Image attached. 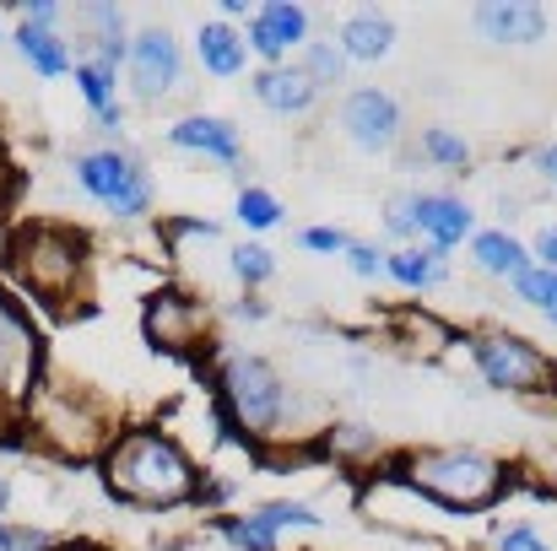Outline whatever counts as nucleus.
<instances>
[{"instance_id": "16", "label": "nucleus", "mask_w": 557, "mask_h": 551, "mask_svg": "<svg viewBox=\"0 0 557 551\" xmlns=\"http://www.w3.org/2000/svg\"><path fill=\"white\" fill-rule=\"evenodd\" d=\"M200 325H206V314L189 309L185 298H158V303H152V320H147V330H152L163 347H174V352H185Z\"/></svg>"}, {"instance_id": "11", "label": "nucleus", "mask_w": 557, "mask_h": 551, "mask_svg": "<svg viewBox=\"0 0 557 551\" xmlns=\"http://www.w3.org/2000/svg\"><path fill=\"white\" fill-rule=\"evenodd\" d=\"M476 33L487 43H536L547 33V11L531 0H482L476 5Z\"/></svg>"}, {"instance_id": "18", "label": "nucleus", "mask_w": 557, "mask_h": 551, "mask_svg": "<svg viewBox=\"0 0 557 551\" xmlns=\"http://www.w3.org/2000/svg\"><path fill=\"white\" fill-rule=\"evenodd\" d=\"M200 65H206L211 76H238V71H244V43H238V33L222 27V22H206V27H200Z\"/></svg>"}, {"instance_id": "1", "label": "nucleus", "mask_w": 557, "mask_h": 551, "mask_svg": "<svg viewBox=\"0 0 557 551\" xmlns=\"http://www.w3.org/2000/svg\"><path fill=\"white\" fill-rule=\"evenodd\" d=\"M109 487L131 503H185L195 492V471L174 438L136 433L109 454Z\"/></svg>"}, {"instance_id": "19", "label": "nucleus", "mask_w": 557, "mask_h": 551, "mask_svg": "<svg viewBox=\"0 0 557 551\" xmlns=\"http://www.w3.org/2000/svg\"><path fill=\"white\" fill-rule=\"evenodd\" d=\"M471 254H476V265H482L487 276H520V271H525V249H520L509 233H476Z\"/></svg>"}, {"instance_id": "6", "label": "nucleus", "mask_w": 557, "mask_h": 551, "mask_svg": "<svg viewBox=\"0 0 557 551\" xmlns=\"http://www.w3.org/2000/svg\"><path fill=\"white\" fill-rule=\"evenodd\" d=\"M476 367L487 373L493 389H547L557 373L553 363L531 347V341H515V336H482L476 341Z\"/></svg>"}, {"instance_id": "17", "label": "nucleus", "mask_w": 557, "mask_h": 551, "mask_svg": "<svg viewBox=\"0 0 557 551\" xmlns=\"http://www.w3.org/2000/svg\"><path fill=\"white\" fill-rule=\"evenodd\" d=\"M389 43H395V27H389L384 16L363 11V16H352V22L342 27V43H336V49H342L347 60H384Z\"/></svg>"}, {"instance_id": "23", "label": "nucleus", "mask_w": 557, "mask_h": 551, "mask_svg": "<svg viewBox=\"0 0 557 551\" xmlns=\"http://www.w3.org/2000/svg\"><path fill=\"white\" fill-rule=\"evenodd\" d=\"M515 287H520V298H525V303H536V309H542V314L557 325V271L525 265V271L515 276Z\"/></svg>"}, {"instance_id": "21", "label": "nucleus", "mask_w": 557, "mask_h": 551, "mask_svg": "<svg viewBox=\"0 0 557 551\" xmlns=\"http://www.w3.org/2000/svg\"><path fill=\"white\" fill-rule=\"evenodd\" d=\"M16 43H22V54H27V65H33L38 76H60V71L71 65V60H65V49H60V38H54V33H44V27H27V22H22Z\"/></svg>"}, {"instance_id": "27", "label": "nucleus", "mask_w": 557, "mask_h": 551, "mask_svg": "<svg viewBox=\"0 0 557 551\" xmlns=\"http://www.w3.org/2000/svg\"><path fill=\"white\" fill-rule=\"evenodd\" d=\"M428 158H438V163L460 168V163L471 158V147H466L460 136H449V130H428Z\"/></svg>"}, {"instance_id": "15", "label": "nucleus", "mask_w": 557, "mask_h": 551, "mask_svg": "<svg viewBox=\"0 0 557 551\" xmlns=\"http://www.w3.org/2000/svg\"><path fill=\"white\" fill-rule=\"evenodd\" d=\"M174 147H189V152H211L216 163H238V130L227 120H185L169 130Z\"/></svg>"}, {"instance_id": "5", "label": "nucleus", "mask_w": 557, "mask_h": 551, "mask_svg": "<svg viewBox=\"0 0 557 551\" xmlns=\"http://www.w3.org/2000/svg\"><path fill=\"white\" fill-rule=\"evenodd\" d=\"M76 179L87 195H98L114 216H141L152 205V184L141 174V163L120 158V152H87L76 163Z\"/></svg>"}, {"instance_id": "35", "label": "nucleus", "mask_w": 557, "mask_h": 551, "mask_svg": "<svg viewBox=\"0 0 557 551\" xmlns=\"http://www.w3.org/2000/svg\"><path fill=\"white\" fill-rule=\"evenodd\" d=\"M0 514H5V481H0Z\"/></svg>"}, {"instance_id": "30", "label": "nucleus", "mask_w": 557, "mask_h": 551, "mask_svg": "<svg viewBox=\"0 0 557 551\" xmlns=\"http://www.w3.org/2000/svg\"><path fill=\"white\" fill-rule=\"evenodd\" d=\"M384 227H389L395 238H406V233L417 227V222H411V195H400V200L389 205V222H384Z\"/></svg>"}, {"instance_id": "24", "label": "nucleus", "mask_w": 557, "mask_h": 551, "mask_svg": "<svg viewBox=\"0 0 557 551\" xmlns=\"http://www.w3.org/2000/svg\"><path fill=\"white\" fill-rule=\"evenodd\" d=\"M342 71H347V54H342L336 43H309L304 76L314 82V92H320V87H336V82H342Z\"/></svg>"}, {"instance_id": "4", "label": "nucleus", "mask_w": 557, "mask_h": 551, "mask_svg": "<svg viewBox=\"0 0 557 551\" xmlns=\"http://www.w3.org/2000/svg\"><path fill=\"white\" fill-rule=\"evenodd\" d=\"M11 265H16V276H22L33 292L65 298V292L76 287V271H82V243L65 238V233H27V238H16Z\"/></svg>"}, {"instance_id": "29", "label": "nucleus", "mask_w": 557, "mask_h": 551, "mask_svg": "<svg viewBox=\"0 0 557 551\" xmlns=\"http://www.w3.org/2000/svg\"><path fill=\"white\" fill-rule=\"evenodd\" d=\"M504 551H553L531 525H515V530H504V541H498Z\"/></svg>"}, {"instance_id": "10", "label": "nucleus", "mask_w": 557, "mask_h": 551, "mask_svg": "<svg viewBox=\"0 0 557 551\" xmlns=\"http://www.w3.org/2000/svg\"><path fill=\"white\" fill-rule=\"evenodd\" d=\"M33 367H38V341L27 320L0 298V400H16L33 384Z\"/></svg>"}, {"instance_id": "9", "label": "nucleus", "mask_w": 557, "mask_h": 551, "mask_svg": "<svg viewBox=\"0 0 557 551\" xmlns=\"http://www.w3.org/2000/svg\"><path fill=\"white\" fill-rule=\"evenodd\" d=\"M131 71H136V92L141 98H163L180 82V43L169 27H147L131 43Z\"/></svg>"}, {"instance_id": "26", "label": "nucleus", "mask_w": 557, "mask_h": 551, "mask_svg": "<svg viewBox=\"0 0 557 551\" xmlns=\"http://www.w3.org/2000/svg\"><path fill=\"white\" fill-rule=\"evenodd\" d=\"M233 271H238L244 281H265L276 265H271V254H265L260 243H244V249H233Z\"/></svg>"}, {"instance_id": "34", "label": "nucleus", "mask_w": 557, "mask_h": 551, "mask_svg": "<svg viewBox=\"0 0 557 551\" xmlns=\"http://www.w3.org/2000/svg\"><path fill=\"white\" fill-rule=\"evenodd\" d=\"M5 189H11V174H5V158H0V205H5Z\"/></svg>"}, {"instance_id": "25", "label": "nucleus", "mask_w": 557, "mask_h": 551, "mask_svg": "<svg viewBox=\"0 0 557 551\" xmlns=\"http://www.w3.org/2000/svg\"><path fill=\"white\" fill-rule=\"evenodd\" d=\"M238 222L255 227V233H265V227L282 222V205H276L265 189H244V195H238Z\"/></svg>"}, {"instance_id": "14", "label": "nucleus", "mask_w": 557, "mask_h": 551, "mask_svg": "<svg viewBox=\"0 0 557 551\" xmlns=\"http://www.w3.org/2000/svg\"><path fill=\"white\" fill-rule=\"evenodd\" d=\"M255 98H260L265 109H276V114H304V109L314 103V82H309L304 71H293V65H271V71L255 82Z\"/></svg>"}, {"instance_id": "31", "label": "nucleus", "mask_w": 557, "mask_h": 551, "mask_svg": "<svg viewBox=\"0 0 557 551\" xmlns=\"http://www.w3.org/2000/svg\"><path fill=\"white\" fill-rule=\"evenodd\" d=\"M347 265H352L358 276H379V254H373L369 243H347Z\"/></svg>"}, {"instance_id": "3", "label": "nucleus", "mask_w": 557, "mask_h": 551, "mask_svg": "<svg viewBox=\"0 0 557 551\" xmlns=\"http://www.w3.org/2000/svg\"><path fill=\"white\" fill-rule=\"evenodd\" d=\"M222 395H227V405H233L244 433L276 438V427L287 416V389H282L276 367L260 363V358H227L222 363Z\"/></svg>"}, {"instance_id": "12", "label": "nucleus", "mask_w": 557, "mask_h": 551, "mask_svg": "<svg viewBox=\"0 0 557 551\" xmlns=\"http://www.w3.org/2000/svg\"><path fill=\"white\" fill-rule=\"evenodd\" d=\"M304 33H309V11L293 5V0H271V5H260L255 22H249V43H255L265 60H282L293 43H304Z\"/></svg>"}, {"instance_id": "20", "label": "nucleus", "mask_w": 557, "mask_h": 551, "mask_svg": "<svg viewBox=\"0 0 557 551\" xmlns=\"http://www.w3.org/2000/svg\"><path fill=\"white\" fill-rule=\"evenodd\" d=\"M384 265H389V276L406 281V287H433V281H444V254H438V249H395Z\"/></svg>"}, {"instance_id": "2", "label": "nucleus", "mask_w": 557, "mask_h": 551, "mask_svg": "<svg viewBox=\"0 0 557 551\" xmlns=\"http://www.w3.org/2000/svg\"><path fill=\"white\" fill-rule=\"evenodd\" d=\"M411 487L433 492L438 503L449 509H487L498 492H504V471L487 460V454H471V449H449V454H417L406 465Z\"/></svg>"}, {"instance_id": "33", "label": "nucleus", "mask_w": 557, "mask_h": 551, "mask_svg": "<svg viewBox=\"0 0 557 551\" xmlns=\"http://www.w3.org/2000/svg\"><path fill=\"white\" fill-rule=\"evenodd\" d=\"M536 168H542V174L557 184V147H542V152H536Z\"/></svg>"}, {"instance_id": "28", "label": "nucleus", "mask_w": 557, "mask_h": 551, "mask_svg": "<svg viewBox=\"0 0 557 551\" xmlns=\"http://www.w3.org/2000/svg\"><path fill=\"white\" fill-rule=\"evenodd\" d=\"M304 249H320V254H342V249H347V233H336V227H309V233H304Z\"/></svg>"}, {"instance_id": "32", "label": "nucleus", "mask_w": 557, "mask_h": 551, "mask_svg": "<svg viewBox=\"0 0 557 551\" xmlns=\"http://www.w3.org/2000/svg\"><path fill=\"white\" fill-rule=\"evenodd\" d=\"M536 260H542V271H557V227L536 233Z\"/></svg>"}, {"instance_id": "22", "label": "nucleus", "mask_w": 557, "mask_h": 551, "mask_svg": "<svg viewBox=\"0 0 557 551\" xmlns=\"http://www.w3.org/2000/svg\"><path fill=\"white\" fill-rule=\"evenodd\" d=\"M76 87H82V98H87L98 114L114 109V65H103V60H82V65H76Z\"/></svg>"}, {"instance_id": "13", "label": "nucleus", "mask_w": 557, "mask_h": 551, "mask_svg": "<svg viewBox=\"0 0 557 551\" xmlns=\"http://www.w3.org/2000/svg\"><path fill=\"white\" fill-rule=\"evenodd\" d=\"M411 222L433 238L438 254L471 233V211H466L460 200H449V195H411Z\"/></svg>"}, {"instance_id": "7", "label": "nucleus", "mask_w": 557, "mask_h": 551, "mask_svg": "<svg viewBox=\"0 0 557 551\" xmlns=\"http://www.w3.org/2000/svg\"><path fill=\"white\" fill-rule=\"evenodd\" d=\"M314 525H320V519H314L309 503H265V509L249 514V519H222L227 541L244 551H276V536H282V530H314Z\"/></svg>"}, {"instance_id": "8", "label": "nucleus", "mask_w": 557, "mask_h": 551, "mask_svg": "<svg viewBox=\"0 0 557 551\" xmlns=\"http://www.w3.org/2000/svg\"><path fill=\"white\" fill-rule=\"evenodd\" d=\"M342 125H347V136H352L363 152H384V147L400 136V109H395V98H389V92L363 87V92H352V98H347Z\"/></svg>"}]
</instances>
